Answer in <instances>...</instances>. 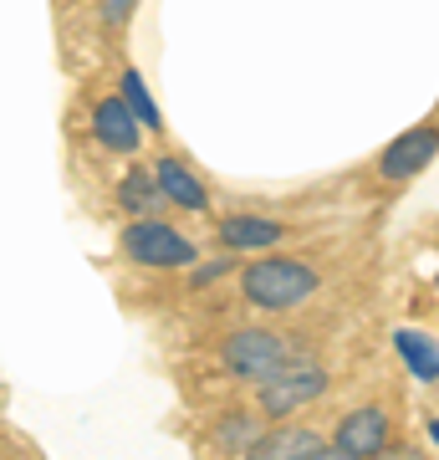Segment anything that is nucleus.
I'll use <instances>...</instances> for the list:
<instances>
[{"mask_svg": "<svg viewBox=\"0 0 439 460\" xmlns=\"http://www.w3.org/2000/svg\"><path fill=\"white\" fill-rule=\"evenodd\" d=\"M317 287H322V277H317L312 266L292 261V256H260V261H250L241 271L245 302L260 307V313H292V307H302Z\"/></svg>", "mask_w": 439, "mask_h": 460, "instance_id": "nucleus-1", "label": "nucleus"}, {"mask_svg": "<svg viewBox=\"0 0 439 460\" xmlns=\"http://www.w3.org/2000/svg\"><path fill=\"white\" fill-rule=\"evenodd\" d=\"M118 251H123L133 266H154V271H174V266H195L199 261L195 241H184L174 226H163L159 215L128 220L123 235H118Z\"/></svg>", "mask_w": 439, "mask_h": 460, "instance_id": "nucleus-2", "label": "nucleus"}, {"mask_svg": "<svg viewBox=\"0 0 439 460\" xmlns=\"http://www.w3.org/2000/svg\"><path fill=\"white\" fill-rule=\"evenodd\" d=\"M327 394V368L317 358H286L271 378L256 384V404L260 414H296L307 410L312 399Z\"/></svg>", "mask_w": 439, "mask_h": 460, "instance_id": "nucleus-3", "label": "nucleus"}, {"mask_svg": "<svg viewBox=\"0 0 439 460\" xmlns=\"http://www.w3.org/2000/svg\"><path fill=\"white\" fill-rule=\"evenodd\" d=\"M225 368L230 378H241V384H260V378H271L281 363L292 358V343L271 328H235L225 343Z\"/></svg>", "mask_w": 439, "mask_h": 460, "instance_id": "nucleus-4", "label": "nucleus"}, {"mask_svg": "<svg viewBox=\"0 0 439 460\" xmlns=\"http://www.w3.org/2000/svg\"><path fill=\"white\" fill-rule=\"evenodd\" d=\"M435 154H439V123H419V128L399 133V138L378 154V174L389 184H404V180H414V174H424V169L435 164Z\"/></svg>", "mask_w": 439, "mask_h": 460, "instance_id": "nucleus-5", "label": "nucleus"}, {"mask_svg": "<svg viewBox=\"0 0 439 460\" xmlns=\"http://www.w3.org/2000/svg\"><path fill=\"white\" fill-rule=\"evenodd\" d=\"M327 445H332V456H353V460L383 456V445H389V410L383 404H363V410L342 414Z\"/></svg>", "mask_w": 439, "mask_h": 460, "instance_id": "nucleus-6", "label": "nucleus"}, {"mask_svg": "<svg viewBox=\"0 0 439 460\" xmlns=\"http://www.w3.org/2000/svg\"><path fill=\"white\" fill-rule=\"evenodd\" d=\"M92 133L108 154H138V144H144V123L133 118V108L123 98H102L92 108Z\"/></svg>", "mask_w": 439, "mask_h": 460, "instance_id": "nucleus-7", "label": "nucleus"}, {"mask_svg": "<svg viewBox=\"0 0 439 460\" xmlns=\"http://www.w3.org/2000/svg\"><path fill=\"white\" fill-rule=\"evenodd\" d=\"M154 180H159V190H163V199H169V205H180V210H189V215L210 210V190H205L195 169L184 164V159H174V154L154 159Z\"/></svg>", "mask_w": 439, "mask_h": 460, "instance_id": "nucleus-8", "label": "nucleus"}, {"mask_svg": "<svg viewBox=\"0 0 439 460\" xmlns=\"http://www.w3.org/2000/svg\"><path fill=\"white\" fill-rule=\"evenodd\" d=\"M256 456L260 460H332V445L317 435V429L307 425H277V429H266L256 445Z\"/></svg>", "mask_w": 439, "mask_h": 460, "instance_id": "nucleus-9", "label": "nucleus"}, {"mask_svg": "<svg viewBox=\"0 0 439 460\" xmlns=\"http://www.w3.org/2000/svg\"><path fill=\"white\" fill-rule=\"evenodd\" d=\"M215 241L225 251H271L286 241V226L281 220H266V215H230V220H220Z\"/></svg>", "mask_w": 439, "mask_h": 460, "instance_id": "nucleus-10", "label": "nucleus"}, {"mask_svg": "<svg viewBox=\"0 0 439 460\" xmlns=\"http://www.w3.org/2000/svg\"><path fill=\"white\" fill-rule=\"evenodd\" d=\"M118 210L128 215V220H144V215L163 210V190H159V180H154L148 164L123 169V180H118Z\"/></svg>", "mask_w": 439, "mask_h": 460, "instance_id": "nucleus-11", "label": "nucleus"}, {"mask_svg": "<svg viewBox=\"0 0 439 460\" xmlns=\"http://www.w3.org/2000/svg\"><path fill=\"white\" fill-rule=\"evenodd\" d=\"M260 435H266V420L260 414H245V410H230L220 425H215V450H230V456H256Z\"/></svg>", "mask_w": 439, "mask_h": 460, "instance_id": "nucleus-12", "label": "nucleus"}, {"mask_svg": "<svg viewBox=\"0 0 439 460\" xmlns=\"http://www.w3.org/2000/svg\"><path fill=\"white\" fill-rule=\"evenodd\" d=\"M393 348H399L404 368L419 378V384H435V378H439V343H435V338H424L419 328H399V332H393Z\"/></svg>", "mask_w": 439, "mask_h": 460, "instance_id": "nucleus-13", "label": "nucleus"}, {"mask_svg": "<svg viewBox=\"0 0 439 460\" xmlns=\"http://www.w3.org/2000/svg\"><path fill=\"white\" fill-rule=\"evenodd\" d=\"M118 98L128 102L133 118H138L148 133H159V128H163L159 108H154V98H148V87H144V72H133V66H128V72H123V93H118Z\"/></svg>", "mask_w": 439, "mask_h": 460, "instance_id": "nucleus-14", "label": "nucleus"}, {"mask_svg": "<svg viewBox=\"0 0 439 460\" xmlns=\"http://www.w3.org/2000/svg\"><path fill=\"white\" fill-rule=\"evenodd\" d=\"M133 5H138V0H108V5H102V26H123V21L133 16Z\"/></svg>", "mask_w": 439, "mask_h": 460, "instance_id": "nucleus-15", "label": "nucleus"}, {"mask_svg": "<svg viewBox=\"0 0 439 460\" xmlns=\"http://www.w3.org/2000/svg\"><path fill=\"white\" fill-rule=\"evenodd\" d=\"M429 435H435V445H439V420H429Z\"/></svg>", "mask_w": 439, "mask_h": 460, "instance_id": "nucleus-16", "label": "nucleus"}]
</instances>
